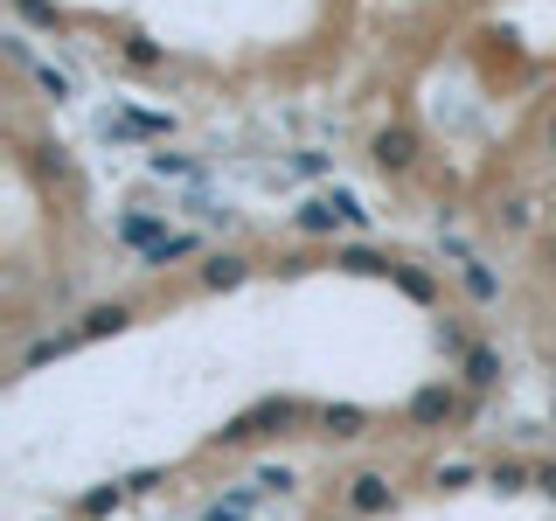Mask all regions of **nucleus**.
Returning <instances> with one entry per match:
<instances>
[{"mask_svg":"<svg viewBox=\"0 0 556 521\" xmlns=\"http://www.w3.org/2000/svg\"><path fill=\"white\" fill-rule=\"evenodd\" d=\"M257 486H265V494H286V486H292V466H257Z\"/></svg>","mask_w":556,"mask_h":521,"instance_id":"b1692460","label":"nucleus"},{"mask_svg":"<svg viewBox=\"0 0 556 521\" xmlns=\"http://www.w3.org/2000/svg\"><path fill=\"white\" fill-rule=\"evenodd\" d=\"M126 327H132V306H126V300H98V306L77 320V334L98 341V334H126Z\"/></svg>","mask_w":556,"mask_h":521,"instance_id":"0eeeda50","label":"nucleus"},{"mask_svg":"<svg viewBox=\"0 0 556 521\" xmlns=\"http://www.w3.org/2000/svg\"><path fill=\"white\" fill-rule=\"evenodd\" d=\"M535 494L556 500V459H549V466H535Z\"/></svg>","mask_w":556,"mask_h":521,"instance_id":"cd10ccee","label":"nucleus"},{"mask_svg":"<svg viewBox=\"0 0 556 521\" xmlns=\"http://www.w3.org/2000/svg\"><path fill=\"white\" fill-rule=\"evenodd\" d=\"M480 473H473V466H466V459H445L439 466V473H431V486H439V494H466V486H473Z\"/></svg>","mask_w":556,"mask_h":521,"instance_id":"a211bd4d","label":"nucleus"},{"mask_svg":"<svg viewBox=\"0 0 556 521\" xmlns=\"http://www.w3.org/2000/svg\"><path fill=\"white\" fill-rule=\"evenodd\" d=\"M147 167L161 174V181H167V174H174V181H202V167H195V161H181V153H153Z\"/></svg>","mask_w":556,"mask_h":521,"instance_id":"aec40b11","label":"nucleus"},{"mask_svg":"<svg viewBox=\"0 0 556 521\" xmlns=\"http://www.w3.org/2000/svg\"><path fill=\"white\" fill-rule=\"evenodd\" d=\"M112 237H118V243H132V251L147 257V251H161V243H167L174 230H167V216H161V208H126Z\"/></svg>","mask_w":556,"mask_h":521,"instance_id":"20e7f679","label":"nucleus"},{"mask_svg":"<svg viewBox=\"0 0 556 521\" xmlns=\"http://www.w3.org/2000/svg\"><path fill=\"white\" fill-rule=\"evenodd\" d=\"M195 251H202V237L174 230V237L161 243V251H147V257H139V271H167V265H181V257H195Z\"/></svg>","mask_w":556,"mask_h":521,"instance_id":"f8f14e48","label":"nucleus"},{"mask_svg":"<svg viewBox=\"0 0 556 521\" xmlns=\"http://www.w3.org/2000/svg\"><path fill=\"white\" fill-rule=\"evenodd\" d=\"M313 424H320V439H362V431H369V410L362 404H320V417H313Z\"/></svg>","mask_w":556,"mask_h":521,"instance_id":"423d86ee","label":"nucleus"},{"mask_svg":"<svg viewBox=\"0 0 556 521\" xmlns=\"http://www.w3.org/2000/svg\"><path fill=\"white\" fill-rule=\"evenodd\" d=\"M327 202L341 208V223H348V230H369V208H362L355 188H327Z\"/></svg>","mask_w":556,"mask_h":521,"instance_id":"6ab92c4d","label":"nucleus"},{"mask_svg":"<svg viewBox=\"0 0 556 521\" xmlns=\"http://www.w3.org/2000/svg\"><path fill=\"white\" fill-rule=\"evenodd\" d=\"M243 278H251V257H237V251H216L202 265V292H237Z\"/></svg>","mask_w":556,"mask_h":521,"instance_id":"6e6552de","label":"nucleus"},{"mask_svg":"<svg viewBox=\"0 0 556 521\" xmlns=\"http://www.w3.org/2000/svg\"><path fill=\"white\" fill-rule=\"evenodd\" d=\"M341 500H348V514H355V521L396 514V486H390V473H355V480L341 486Z\"/></svg>","mask_w":556,"mask_h":521,"instance_id":"f03ea898","label":"nucleus"},{"mask_svg":"<svg viewBox=\"0 0 556 521\" xmlns=\"http://www.w3.org/2000/svg\"><path fill=\"white\" fill-rule=\"evenodd\" d=\"M327 521H355V514H327Z\"/></svg>","mask_w":556,"mask_h":521,"instance_id":"7c9ffc66","label":"nucleus"},{"mask_svg":"<svg viewBox=\"0 0 556 521\" xmlns=\"http://www.w3.org/2000/svg\"><path fill=\"white\" fill-rule=\"evenodd\" d=\"M549 147H556V118H549Z\"/></svg>","mask_w":556,"mask_h":521,"instance_id":"c756f323","label":"nucleus"},{"mask_svg":"<svg viewBox=\"0 0 556 521\" xmlns=\"http://www.w3.org/2000/svg\"><path fill=\"white\" fill-rule=\"evenodd\" d=\"M14 8H22L35 28H63V8H56V0H14Z\"/></svg>","mask_w":556,"mask_h":521,"instance_id":"4be33fe9","label":"nucleus"},{"mask_svg":"<svg viewBox=\"0 0 556 521\" xmlns=\"http://www.w3.org/2000/svg\"><path fill=\"white\" fill-rule=\"evenodd\" d=\"M292 167H300V174H327V153L306 147V153H292Z\"/></svg>","mask_w":556,"mask_h":521,"instance_id":"bb28decb","label":"nucleus"},{"mask_svg":"<svg viewBox=\"0 0 556 521\" xmlns=\"http://www.w3.org/2000/svg\"><path fill=\"white\" fill-rule=\"evenodd\" d=\"M35 84L49 91V104H70V77H63L56 63H35Z\"/></svg>","mask_w":556,"mask_h":521,"instance_id":"412c9836","label":"nucleus"},{"mask_svg":"<svg viewBox=\"0 0 556 521\" xmlns=\"http://www.w3.org/2000/svg\"><path fill=\"white\" fill-rule=\"evenodd\" d=\"M77 341H84L77 327H70V334H42V341H28V347H22V369H42V361L70 355V347H77Z\"/></svg>","mask_w":556,"mask_h":521,"instance_id":"2eb2a0df","label":"nucleus"},{"mask_svg":"<svg viewBox=\"0 0 556 521\" xmlns=\"http://www.w3.org/2000/svg\"><path fill=\"white\" fill-rule=\"evenodd\" d=\"M202 521H251V514L230 508V500H216V508H202Z\"/></svg>","mask_w":556,"mask_h":521,"instance_id":"c85d7f7f","label":"nucleus"},{"mask_svg":"<svg viewBox=\"0 0 556 521\" xmlns=\"http://www.w3.org/2000/svg\"><path fill=\"white\" fill-rule=\"evenodd\" d=\"M306 417H320V410H306L300 396H265V404H251L243 417H230V424L216 431V445H223V452H237V445H251V439H271V431L306 424Z\"/></svg>","mask_w":556,"mask_h":521,"instance_id":"f257e3e1","label":"nucleus"},{"mask_svg":"<svg viewBox=\"0 0 556 521\" xmlns=\"http://www.w3.org/2000/svg\"><path fill=\"white\" fill-rule=\"evenodd\" d=\"M118 56H126L132 69H161V63H167V49H161V42H147V35H126V42H118Z\"/></svg>","mask_w":556,"mask_h":521,"instance_id":"f3484780","label":"nucleus"},{"mask_svg":"<svg viewBox=\"0 0 556 521\" xmlns=\"http://www.w3.org/2000/svg\"><path fill=\"white\" fill-rule=\"evenodd\" d=\"M126 494H132L126 480H112V486H91V494L77 500V514H84V521H104V514H118V508H126Z\"/></svg>","mask_w":556,"mask_h":521,"instance_id":"ddd939ff","label":"nucleus"},{"mask_svg":"<svg viewBox=\"0 0 556 521\" xmlns=\"http://www.w3.org/2000/svg\"><path fill=\"white\" fill-rule=\"evenodd\" d=\"M452 410H459V390H452V382H425V390L410 396V410H404V417H410L417 431H425V424H445Z\"/></svg>","mask_w":556,"mask_h":521,"instance_id":"39448f33","label":"nucleus"},{"mask_svg":"<svg viewBox=\"0 0 556 521\" xmlns=\"http://www.w3.org/2000/svg\"><path fill=\"white\" fill-rule=\"evenodd\" d=\"M8 56H14V63H22V69H35V49H28V35H22V28H14V35H8Z\"/></svg>","mask_w":556,"mask_h":521,"instance_id":"a878e982","label":"nucleus"},{"mask_svg":"<svg viewBox=\"0 0 556 521\" xmlns=\"http://www.w3.org/2000/svg\"><path fill=\"white\" fill-rule=\"evenodd\" d=\"M549 265H556V243H549Z\"/></svg>","mask_w":556,"mask_h":521,"instance_id":"2f4dec72","label":"nucleus"},{"mask_svg":"<svg viewBox=\"0 0 556 521\" xmlns=\"http://www.w3.org/2000/svg\"><path fill=\"white\" fill-rule=\"evenodd\" d=\"M459 369H466V382H473V390H494V382H501V355H494V347H473Z\"/></svg>","mask_w":556,"mask_h":521,"instance_id":"dca6fc26","label":"nucleus"},{"mask_svg":"<svg viewBox=\"0 0 556 521\" xmlns=\"http://www.w3.org/2000/svg\"><path fill=\"white\" fill-rule=\"evenodd\" d=\"M459 285H466V300H473V306H494L501 300V278H494V265H480V257H466V265H459Z\"/></svg>","mask_w":556,"mask_h":521,"instance_id":"9d476101","label":"nucleus"},{"mask_svg":"<svg viewBox=\"0 0 556 521\" xmlns=\"http://www.w3.org/2000/svg\"><path fill=\"white\" fill-rule=\"evenodd\" d=\"M417 153H425V147H417V132H410V126H382V132L369 139V161H376L382 174H410V167H417Z\"/></svg>","mask_w":556,"mask_h":521,"instance_id":"7ed1b4c3","label":"nucleus"},{"mask_svg":"<svg viewBox=\"0 0 556 521\" xmlns=\"http://www.w3.org/2000/svg\"><path fill=\"white\" fill-rule=\"evenodd\" d=\"M292 230H306V237H334V230H348V223H341V208L327 202V195H313V202L292 208Z\"/></svg>","mask_w":556,"mask_h":521,"instance_id":"1a4fd4ad","label":"nucleus"},{"mask_svg":"<svg viewBox=\"0 0 556 521\" xmlns=\"http://www.w3.org/2000/svg\"><path fill=\"white\" fill-rule=\"evenodd\" d=\"M396 285H404V292H410V300H425V306H431V300H439V285H431V278H425V271H410V265H396Z\"/></svg>","mask_w":556,"mask_h":521,"instance_id":"5701e85b","label":"nucleus"},{"mask_svg":"<svg viewBox=\"0 0 556 521\" xmlns=\"http://www.w3.org/2000/svg\"><path fill=\"white\" fill-rule=\"evenodd\" d=\"M334 265H341V271H362V278H396V257H382V251H362V243H348V251H334Z\"/></svg>","mask_w":556,"mask_h":521,"instance_id":"9b49d317","label":"nucleus"},{"mask_svg":"<svg viewBox=\"0 0 556 521\" xmlns=\"http://www.w3.org/2000/svg\"><path fill=\"white\" fill-rule=\"evenodd\" d=\"M501 230H529V202H501Z\"/></svg>","mask_w":556,"mask_h":521,"instance_id":"393cba45","label":"nucleus"},{"mask_svg":"<svg viewBox=\"0 0 556 521\" xmlns=\"http://www.w3.org/2000/svg\"><path fill=\"white\" fill-rule=\"evenodd\" d=\"M486 486H494V494H529V486H535V466H521V459H494V466H486Z\"/></svg>","mask_w":556,"mask_h":521,"instance_id":"4468645a","label":"nucleus"}]
</instances>
